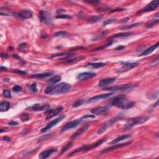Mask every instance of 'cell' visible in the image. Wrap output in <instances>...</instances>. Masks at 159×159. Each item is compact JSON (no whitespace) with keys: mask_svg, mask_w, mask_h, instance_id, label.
<instances>
[{"mask_svg":"<svg viewBox=\"0 0 159 159\" xmlns=\"http://www.w3.org/2000/svg\"><path fill=\"white\" fill-rule=\"evenodd\" d=\"M111 104L119 109L126 110L134 106V103L127 100L126 96H123V95H120V96H118L112 99Z\"/></svg>","mask_w":159,"mask_h":159,"instance_id":"cell-1","label":"cell"},{"mask_svg":"<svg viewBox=\"0 0 159 159\" xmlns=\"http://www.w3.org/2000/svg\"><path fill=\"white\" fill-rule=\"evenodd\" d=\"M70 88L69 84L63 82L56 85H49L45 89L44 93L47 95H59L66 92Z\"/></svg>","mask_w":159,"mask_h":159,"instance_id":"cell-2","label":"cell"},{"mask_svg":"<svg viewBox=\"0 0 159 159\" xmlns=\"http://www.w3.org/2000/svg\"><path fill=\"white\" fill-rule=\"evenodd\" d=\"M106 141V138H104L100 139L99 141H98L97 142H96L95 143L91 144H88L83 145V146L81 147L80 148H77V149H75L73 151H72L70 153V154L69 156L72 155L73 154H75L76 153H78V152H86L88 151L89 150H92V149H94V148L100 146V145H101L103 142H104Z\"/></svg>","mask_w":159,"mask_h":159,"instance_id":"cell-3","label":"cell"},{"mask_svg":"<svg viewBox=\"0 0 159 159\" xmlns=\"http://www.w3.org/2000/svg\"><path fill=\"white\" fill-rule=\"evenodd\" d=\"M148 119H149V118L146 116L136 117V118H132V119H129L125 124L124 129H129L131 127H134V126L142 124L145 123Z\"/></svg>","mask_w":159,"mask_h":159,"instance_id":"cell-4","label":"cell"},{"mask_svg":"<svg viewBox=\"0 0 159 159\" xmlns=\"http://www.w3.org/2000/svg\"><path fill=\"white\" fill-rule=\"evenodd\" d=\"M121 118H122L121 116L118 115V116L115 117V118H111V119H110L109 120L107 121L103 124V126H102L99 129L98 131V134H103V132H104L106 130V129L108 128V127H111V126H112V125L115 124L117 121L121 120Z\"/></svg>","mask_w":159,"mask_h":159,"instance_id":"cell-5","label":"cell"},{"mask_svg":"<svg viewBox=\"0 0 159 159\" xmlns=\"http://www.w3.org/2000/svg\"><path fill=\"white\" fill-rule=\"evenodd\" d=\"M39 18L40 21L45 24H51L53 22L52 16L47 11H40L39 14Z\"/></svg>","mask_w":159,"mask_h":159,"instance_id":"cell-6","label":"cell"},{"mask_svg":"<svg viewBox=\"0 0 159 159\" xmlns=\"http://www.w3.org/2000/svg\"><path fill=\"white\" fill-rule=\"evenodd\" d=\"M135 87V85L131 84H124V85H117V86L107 87L103 88V90L109 91V92H119V91H125Z\"/></svg>","mask_w":159,"mask_h":159,"instance_id":"cell-7","label":"cell"},{"mask_svg":"<svg viewBox=\"0 0 159 159\" xmlns=\"http://www.w3.org/2000/svg\"><path fill=\"white\" fill-rule=\"evenodd\" d=\"M159 6V1L158 0H155V1H152L150 3L148 4L145 8L139 11L138 12V13H147V12H150L153 11L155 9H157Z\"/></svg>","mask_w":159,"mask_h":159,"instance_id":"cell-8","label":"cell"},{"mask_svg":"<svg viewBox=\"0 0 159 159\" xmlns=\"http://www.w3.org/2000/svg\"><path fill=\"white\" fill-rule=\"evenodd\" d=\"M81 121H82V119H79L66 123L64 126H63V127L62 128L61 132H65L66 131V130L72 129L75 128V127H77V126H78L80 124H81Z\"/></svg>","mask_w":159,"mask_h":159,"instance_id":"cell-9","label":"cell"},{"mask_svg":"<svg viewBox=\"0 0 159 159\" xmlns=\"http://www.w3.org/2000/svg\"><path fill=\"white\" fill-rule=\"evenodd\" d=\"M139 65V62H122L121 63V68L119 69L118 72H123L127 71L130 69H132L136 67Z\"/></svg>","mask_w":159,"mask_h":159,"instance_id":"cell-10","label":"cell"},{"mask_svg":"<svg viewBox=\"0 0 159 159\" xmlns=\"http://www.w3.org/2000/svg\"><path fill=\"white\" fill-rule=\"evenodd\" d=\"M65 118V115H61V116L58 117V118H56V119H54V120L52 121L51 122H50V123H49L48 124H47V126H46V127L42 129L41 132H46V131H47V130L51 129L54 126H56L57 124L59 123V122L62 121L63 120V119H64Z\"/></svg>","mask_w":159,"mask_h":159,"instance_id":"cell-11","label":"cell"},{"mask_svg":"<svg viewBox=\"0 0 159 159\" xmlns=\"http://www.w3.org/2000/svg\"><path fill=\"white\" fill-rule=\"evenodd\" d=\"M13 15L16 17L21 19H27L31 18L32 16V14L29 11H22L18 12V13H14Z\"/></svg>","mask_w":159,"mask_h":159,"instance_id":"cell-12","label":"cell"},{"mask_svg":"<svg viewBox=\"0 0 159 159\" xmlns=\"http://www.w3.org/2000/svg\"><path fill=\"white\" fill-rule=\"evenodd\" d=\"M130 144H131V142H126V143H123V144H114V145H112V146L106 148V149L102 150V151L101 152V153L102 154V153H108V152H111V151H112V150H116V149H119V148L123 147H125V146H126V145H130Z\"/></svg>","mask_w":159,"mask_h":159,"instance_id":"cell-13","label":"cell"},{"mask_svg":"<svg viewBox=\"0 0 159 159\" xmlns=\"http://www.w3.org/2000/svg\"><path fill=\"white\" fill-rule=\"evenodd\" d=\"M96 73H92V72H83L77 75V80H80V81H84V80H86L92 78L96 76Z\"/></svg>","mask_w":159,"mask_h":159,"instance_id":"cell-14","label":"cell"},{"mask_svg":"<svg viewBox=\"0 0 159 159\" xmlns=\"http://www.w3.org/2000/svg\"><path fill=\"white\" fill-rule=\"evenodd\" d=\"M57 151V149L56 148H51V149H47V150H44L39 155V157L40 159H46L49 157L52 154Z\"/></svg>","mask_w":159,"mask_h":159,"instance_id":"cell-15","label":"cell"},{"mask_svg":"<svg viewBox=\"0 0 159 159\" xmlns=\"http://www.w3.org/2000/svg\"><path fill=\"white\" fill-rule=\"evenodd\" d=\"M63 109V107H59V108L55 109H48L46 111V114H47V120L51 119L55 116H57L58 113L61 112Z\"/></svg>","mask_w":159,"mask_h":159,"instance_id":"cell-16","label":"cell"},{"mask_svg":"<svg viewBox=\"0 0 159 159\" xmlns=\"http://www.w3.org/2000/svg\"><path fill=\"white\" fill-rule=\"evenodd\" d=\"M109 109L106 107H98L93 109L91 111V112L93 115H104L108 112Z\"/></svg>","mask_w":159,"mask_h":159,"instance_id":"cell-17","label":"cell"},{"mask_svg":"<svg viewBox=\"0 0 159 159\" xmlns=\"http://www.w3.org/2000/svg\"><path fill=\"white\" fill-rule=\"evenodd\" d=\"M113 95V93H107V94H103L100 95H97V96H95L94 97H92L91 98H89V100L87 101L88 103H92V102L94 101H97L99 100H103V99L108 98L111 96V95Z\"/></svg>","mask_w":159,"mask_h":159,"instance_id":"cell-18","label":"cell"},{"mask_svg":"<svg viewBox=\"0 0 159 159\" xmlns=\"http://www.w3.org/2000/svg\"><path fill=\"white\" fill-rule=\"evenodd\" d=\"M85 57H76L75 58H72L70 57V58H65V59H62V63H67V64H71V63H77V62H79V61L82 60Z\"/></svg>","mask_w":159,"mask_h":159,"instance_id":"cell-19","label":"cell"},{"mask_svg":"<svg viewBox=\"0 0 159 159\" xmlns=\"http://www.w3.org/2000/svg\"><path fill=\"white\" fill-rule=\"evenodd\" d=\"M158 45H159V43L157 42V43H155V44L152 46L151 47H150L149 48L144 50V51H143V52L141 53V55H139V56H145V55H149V54H151L152 52H153L156 49L158 48Z\"/></svg>","mask_w":159,"mask_h":159,"instance_id":"cell-20","label":"cell"},{"mask_svg":"<svg viewBox=\"0 0 159 159\" xmlns=\"http://www.w3.org/2000/svg\"><path fill=\"white\" fill-rule=\"evenodd\" d=\"M116 81V78H108L105 79L101 80L99 82V86H104L106 85H109V84L112 83L113 82Z\"/></svg>","mask_w":159,"mask_h":159,"instance_id":"cell-21","label":"cell"},{"mask_svg":"<svg viewBox=\"0 0 159 159\" xmlns=\"http://www.w3.org/2000/svg\"><path fill=\"white\" fill-rule=\"evenodd\" d=\"M88 125H86V126H83V127L80 128V129H78V130H77V131H76L75 132L74 134H73L72 136L71 137L72 139H75L78 138V137L79 136V135H81V134H82L83 133H84V132H86V130L88 129Z\"/></svg>","mask_w":159,"mask_h":159,"instance_id":"cell-22","label":"cell"},{"mask_svg":"<svg viewBox=\"0 0 159 159\" xmlns=\"http://www.w3.org/2000/svg\"><path fill=\"white\" fill-rule=\"evenodd\" d=\"M130 137H131V135H130V134H124V135H121V136L118 137V138L115 139L113 141H112L111 142H109V144H113L114 145V144H115L118 143V142H121V141H124V140L126 139L129 138H130Z\"/></svg>","mask_w":159,"mask_h":159,"instance_id":"cell-23","label":"cell"},{"mask_svg":"<svg viewBox=\"0 0 159 159\" xmlns=\"http://www.w3.org/2000/svg\"><path fill=\"white\" fill-rule=\"evenodd\" d=\"M54 74V73L51 72V73H38V74H35V75H32L31 76V78H46V77H51V76L52 75Z\"/></svg>","mask_w":159,"mask_h":159,"instance_id":"cell-24","label":"cell"},{"mask_svg":"<svg viewBox=\"0 0 159 159\" xmlns=\"http://www.w3.org/2000/svg\"><path fill=\"white\" fill-rule=\"evenodd\" d=\"M9 108H10V103L9 102L6 101L1 102V104H0V111L1 112L8 111Z\"/></svg>","mask_w":159,"mask_h":159,"instance_id":"cell-25","label":"cell"},{"mask_svg":"<svg viewBox=\"0 0 159 159\" xmlns=\"http://www.w3.org/2000/svg\"><path fill=\"white\" fill-rule=\"evenodd\" d=\"M61 80V77L60 76H55V77H52L50 80L47 81V83L49 85H54L56 84L57 83L59 82Z\"/></svg>","mask_w":159,"mask_h":159,"instance_id":"cell-26","label":"cell"},{"mask_svg":"<svg viewBox=\"0 0 159 159\" xmlns=\"http://www.w3.org/2000/svg\"><path fill=\"white\" fill-rule=\"evenodd\" d=\"M132 32H124V33H120L115 34L111 37H110L109 39H115V38H119V37H125L130 36L132 34Z\"/></svg>","mask_w":159,"mask_h":159,"instance_id":"cell-27","label":"cell"},{"mask_svg":"<svg viewBox=\"0 0 159 159\" xmlns=\"http://www.w3.org/2000/svg\"><path fill=\"white\" fill-rule=\"evenodd\" d=\"M72 53V51L69 52H62V53H59V54H53L52 55H51L50 57V58H54V57H60V56H71Z\"/></svg>","mask_w":159,"mask_h":159,"instance_id":"cell-28","label":"cell"},{"mask_svg":"<svg viewBox=\"0 0 159 159\" xmlns=\"http://www.w3.org/2000/svg\"><path fill=\"white\" fill-rule=\"evenodd\" d=\"M141 23H135V24H130V25H127V26H124L121 27L120 29L121 30H129L130 29H132V28H135V27H138L141 24Z\"/></svg>","mask_w":159,"mask_h":159,"instance_id":"cell-29","label":"cell"},{"mask_svg":"<svg viewBox=\"0 0 159 159\" xmlns=\"http://www.w3.org/2000/svg\"><path fill=\"white\" fill-rule=\"evenodd\" d=\"M106 63H104V62H98V63H88V66H92V67L95 68V69H98V68L102 67V66H105Z\"/></svg>","mask_w":159,"mask_h":159,"instance_id":"cell-30","label":"cell"},{"mask_svg":"<svg viewBox=\"0 0 159 159\" xmlns=\"http://www.w3.org/2000/svg\"><path fill=\"white\" fill-rule=\"evenodd\" d=\"M102 19V16H100V15H98V16H93L91 17L90 19L88 21V22L91 23V24H93V23L96 22L100 21Z\"/></svg>","mask_w":159,"mask_h":159,"instance_id":"cell-31","label":"cell"},{"mask_svg":"<svg viewBox=\"0 0 159 159\" xmlns=\"http://www.w3.org/2000/svg\"><path fill=\"white\" fill-rule=\"evenodd\" d=\"M159 21L158 19H152L150 20V21L148 22L146 24V27L147 28H151L154 25H155L157 23H158Z\"/></svg>","mask_w":159,"mask_h":159,"instance_id":"cell-32","label":"cell"},{"mask_svg":"<svg viewBox=\"0 0 159 159\" xmlns=\"http://www.w3.org/2000/svg\"><path fill=\"white\" fill-rule=\"evenodd\" d=\"M84 103V100H82V99H80V100H77L76 101H75V103H73L72 107L73 108H78V107L80 106L83 104V103Z\"/></svg>","mask_w":159,"mask_h":159,"instance_id":"cell-33","label":"cell"},{"mask_svg":"<svg viewBox=\"0 0 159 159\" xmlns=\"http://www.w3.org/2000/svg\"><path fill=\"white\" fill-rule=\"evenodd\" d=\"M72 142H69V143L66 144L65 146H63L62 149V151H61V155H62V153H64L65 152H66V150H67L68 149H69V148L72 146Z\"/></svg>","mask_w":159,"mask_h":159,"instance_id":"cell-34","label":"cell"},{"mask_svg":"<svg viewBox=\"0 0 159 159\" xmlns=\"http://www.w3.org/2000/svg\"><path fill=\"white\" fill-rule=\"evenodd\" d=\"M20 118H21V120L23 122L28 121H29L30 119V117L27 113L22 114L21 116H20Z\"/></svg>","mask_w":159,"mask_h":159,"instance_id":"cell-35","label":"cell"},{"mask_svg":"<svg viewBox=\"0 0 159 159\" xmlns=\"http://www.w3.org/2000/svg\"><path fill=\"white\" fill-rule=\"evenodd\" d=\"M116 21H117L116 19H108V20H106V21H104V22L103 23V26H102L106 27L107 25L111 24H112V23L116 22Z\"/></svg>","mask_w":159,"mask_h":159,"instance_id":"cell-36","label":"cell"},{"mask_svg":"<svg viewBox=\"0 0 159 159\" xmlns=\"http://www.w3.org/2000/svg\"><path fill=\"white\" fill-rule=\"evenodd\" d=\"M56 18L57 19H72L71 16L69 14H58L56 16Z\"/></svg>","mask_w":159,"mask_h":159,"instance_id":"cell-37","label":"cell"},{"mask_svg":"<svg viewBox=\"0 0 159 159\" xmlns=\"http://www.w3.org/2000/svg\"><path fill=\"white\" fill-rule=\"evenodd\" d=\"M66 34V32L65 31H60L57 32L56 33L54 34L53 35V37H61V36H65Z\"/></svg>","mask_w":159,"mask_h":159,"instance_id":"cell-38","label":"cell"},{"mask_svg":"<svg viewBox=\"0 0 159 159\" xmlns=\"http://www.w3.org/2000/svg\"><path fill=\"white\" fill-rule=\"evenodd\" d=\"M51 135H52L51 134V135H49V134H46V135H43L42 137H41V138L39 139V141H38V142H42V141H46V140L49 139L51 138Z\"/></svg>","mask_w":159,"mask_h":159,"instance_id":"cell-39","label":"cell"},{"mask_svg":"<svg viewBox=\"0 0 159 159\" xmlns=\"http://www.w3.org/2000/svg\"><path fill=\"white\" fill-rule=\"evenodd\" d=\"M112 41H110L109 42H108V43H107V44H106V45H104V46H101V47H98V48H97L96 49H95V51H100V50H101V49H105V48H106L107 47H108V46H111V44H112Z\"/></svg>","mask_w":159,"mask_h":159,"instance_id":"cell-40","label":"cell"},{"mask_svg":"<svg viewBox=\"0 0 159 159\" xmlns=\"http://www.w3.org/2000/svg\"><path fill=\"white\" fill-rule=\"evenodd\" d=\"M3 95V96H5V98H10L11 96L10 91L8 90V89H5V90H4Z\"/></svg>","mask_w":159,"mask_h":159,"instance_id":"cell-41","label":"cell"},{"mask_svg":"<svg viewBox=\"0 0 159 159\" xmlns=\"http://www.w3.org/2000/svg\"><path fill=\"white\" fill-rule=\"evenodd\" d=\"M158 64V57H157L155 59L153 60V61H152V62L149 63V65H150V66H155V65H157Z\"/></svg>","mask_w":159,"mask_h":159,"instance_id":"cell-42","label":"cell"},{"mask_svg":"<svg viewBox=\"0 0 159 159\" xmlns=\"http://www.w3.org/2000/svg\"><path fill=\"white\" fill-rule=\"evenodd\" d=\"M30 89L31 91H32L33 92H37V84L36 83H33L32 85H31L30 86Z\"/></svg>","mask_w":159,"mask_h":159,"instance_id":"cell-43","label":"cell"},{"mask_svg":"<svg viewBox=\"0 0 159 159\" xmlns=\"http://www.w3.org/2000/svg\"><path fill=\"white\" fill-rule=\"evenodd\" d=\"M13 72L17 73V74H19V75H26L27 73L25 71H22V70H18V69H16V70H13Z\"/></svg>","mask_w":159,"mask_h":159,"instance_id":"cell-44","label":"cell"},{"mask_svg":"<svg viewBox=\"0 0 159 159\" xmlns=\"http://www.w3.org/2000/svg\"><path fill=\"white\" fill-rule=\"evenodd\" d=\"M85 3L89 4H93V5H97V4L100 3L101 1H96V0H92V1H85Z\"/></svg>","mask_w":159,"mask_h":159,"instance_id":"cell-45","label":"cell"},{"mask_svg":"<svg viewBox=\"0 0 159 159\" xmlns=\"http://www.w3.org/2000/svg\"><path fill=\"white\" fill-rule=\"evenodd\" d=\"M13 91L15 92H19L21 90L22 88H21V86H19V85H16V86H14V87H13Z\"/></svg>","mask_w":159,"mask_h":159,"instance_id":"cell-46","label":"cell"},{"mask_svg":"<svg viewBox=\"0 0 159 159\" xmlns=\"http://www.w3.org/2000/svg\"><path fill=\"white\" fill-rule=\"evenodd\" d=\"M27 47V43H21L19 45L18 48L20 50H23L24 49H26Z\"/></svg>","mask_w":159,"mask_h":159,"instance_id":"cell-47","label":"cell"},{"mask_svg":"<svg viewBox=\"0 0 159 159\" xmlns=\"http://www.w3.org/2000/svg\"><path fill=\"white\" fill-rule=\"evenodd\" d=\"M95 116L94 115H86L85 116H83L82 118H81V119H86V118H95Z\"/></svg>","mask_w":159,"mask_h":159,"instance_id":"cell-48","label":"cell"},{"mask_svg":"<svg viewBox=\"0 0 159 159\" xmlns=\"http://www.w3.org/2000/svg\"><path fill=\"white\" fill-rule=\"evenodd\" d=\"M8 124H9V126H17V125H18V123L15 121H11L10 122V123H8Z\"/></svg>","mask_w":159,"mask_h":159,"instance_id":"cell-49","label":"cell"},{"mask_svg":"<svg viewBox=\"0 0 159 159\" xmlns=\"http://www.w3.org/2000/svg\"><path fill=\"white\" fill-rule=\"evenodd\" d=\"M125 46H120V47H117V48H116L115 49V51H121V50H123V49H125Z\"/></svg>","mask_w":159,"mask_h":159,"instance_id":"cell-50","label":"cell"},{"mask_svg":"<svg viewBox=\"0 0 159 159\" xmlns=\"http://www.w3.org/2000/svg\"><path fill=\"white\" fill-rule=\"evenodd\" d=\"M129 17H126V18L124 19H123L121 20V22H126L129 21Z\"/></svg>","mask_w":159,"mask_h":159,"instance_id":"cell-51","label":"cell"},{"mask_svg":"<svg viewBox=\"0 0 159 159\" xmlns=\"http://www.w3.org/2000/svg\"><path fill=\"white\" fill-rule=\"evenodd\" d=\"M1 57L4 58H8L7 54H4V53H3V54H1Z\"/></svg>","mask_w":159,"mask_h":159,"instance_id":"cell-52","label":"cell"},{"mask_svg":"<svg viewBox=\"0 0 159 159\" xmlns=\"http://www.w3.org/2000/svg\"><path fill=\"white\" fill-rule=\"evenodd\" d=\"M3 139L4 141H11V139L8 138V137H4V138H3Z\"/></svg>","mask_w":159,"mask_h":159,"instance_id":"cell-53","label":"cell"},{"mask_svg":"<svg viewBox=\"0 0 159 159\" xmlns=\"http://www.w3.org/2000/svg\"><path fill=\"white\" fill-rule=\"evenodd\" d=\"M0 69H1V70H7V68H6V67H4V66H1V68H0Z\"/></svg>","mask_w":159,"mask_h":159,"instance_id":"cell-54","label":"cell"},{"mask_svg":"<svg viewBox=\"0 0 159 159\" xmlns=\"http://www.w3.org/2000/svg\"><path fill=\"white\" fill-rule=\"evenodd\" d=\"M13 57L16 58H19V59H20V58H21L17 56V54H13Z\"/></svg>","mask_w":159,"mask_h":159,"instance_id":"cell-55","label":"cell"}]
</instances>
